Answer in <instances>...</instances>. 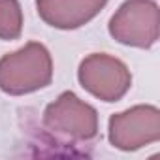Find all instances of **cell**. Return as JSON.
I'll return each mask as SVG.
<instances>
[{
  "mask_svg": "<svg viewBox=\"0 0 160 160\" xmlns=\"http://www.w3.org/2000/svg\"><path fill=\"white\" fill-rule=\"evenodd\" d=\"M109 34L115 42L149 49L160 32V10L154 0H126L109 19Z\"/></svg>",
  "mask_w": 160,
  "mask_h": 160,
  "instance_id": "3957f363",
  "label": "cell"
},
{
  "mask_svg": "<svg viewBox=\"0 0 160 160\" xmlns=\"http://www.w3.org/2000/svg\"><path fill=\"white\" fill-rule=\"evenodd\" d=\"M23 32V10L19 0H0V40H17Z\"/></svg>",
  "mask_w": 160,
  "mask_h": 160,
  "instance_id": "52a82bcc",
  "label": "cell"
},
{
  "mask_svg": "<svg viewBox=\"0 0 160 160\" xmlns=\"http://www.w3.org/2000/svg\"><path fill=\"white\" fill-rule=\"evenodd\" d=\"M43 130L60 145H85L98 138V111L75 92L64 91L51 102L42 119Z\"/></svg>",
  "mask_w": 160,
  "mask_h": 160,
  "instance_id": "6da1fadb",
  "label": "cell"
},
{
  "mask_svg": "<svg viewBox=\"0 0 160 160\" xmlns=\"http://www.w3.org/2000/svg\"><path fill=\"white\" fill-rule=\"evenodd\" d=\"M53 79V58L40 42H28L21 49L0 58V91L23 96L45 89Z\"/></svg>",
  "mask_w": 160,
  "mask_h": 160,
  "instance_id": "7a4b0ae2",
  "label": "cell"
},
{
  "mask_svg": "<svg viewBox=\"0 0 160 160\" xmlns=\"http://www.w3.org/2000/svg\"><path fill=\"white\" fill-rule=\"evenodd\" d=\"M108 139L115 149L138 151L160 139V111L156 106L139 104L109 117Z\"/></svg>",
  "mask_w": 160,
  "mask_h": 160,
  "instance_id": "5b68a950",
  "label": "cell"
},
{
  "mask_svg": "<svg viewBox=\"0 0 160 160\" xmlns=\"http://www.w3.org/2000/svg\"><path fill=\"white\" fill-rule=\"evenodd\" d=\"M77 79L87 92L102 102H119L132 87L128 66L108 53H92L79 64Z\"/></svg>",
  "mask_w": 160,
  "mask_h": 160,
  "instance_id": "277c9868",
  "label": "cell"
},
{
  "mask_svg": "<svg viewBox=\"0 0 160 160\" xmlns=\"http://www.w3.org/2000/svg\"><path fill=\"white\" fill-rule=\"evenodd\" d=\"M108 0H36L40 19L58 30H75L91 23Z\"/></svg>",
  "mask_w": 160,
  "mask_h": 160,
  "instance_id": "8992f818",
  "label": "cell"
}]
</instances>
